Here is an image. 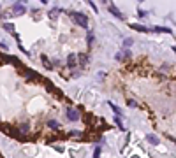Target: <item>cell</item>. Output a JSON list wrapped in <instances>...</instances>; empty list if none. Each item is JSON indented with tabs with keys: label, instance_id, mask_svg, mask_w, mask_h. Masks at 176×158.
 Wrapping results in <instances>:
<instances>
[{
	"label": "cell",
	"instance_id": "cell-10",
	"mask_svg": "<svg viewBox=\"0 0 176 158\" xmlns=\"http://www.w3.org/2000/svg\"><path fill=\"white\" fill-rule=\"evenodd\" d=\"M34 79H37V72L28 70V74H27V81H34Z\"/></svg>",
	"mask_w": 176,
	"mask_h": 158
},
{
	"label": "cell",
	"instance_id": "cell-8",
	"mask_svg": "<svg viewBox=\"0 0 176 158\" xmlns=\"http://www.w3.org/2000/svg\"><path fill=\"white\" fill-rule=\"evenodd\" d=\"M79 65L81 67H86L88 65V56L86 55H79Z\"/></svg>",
	"mask_w": 176,
	"mask_h": 158
},
{
	"label": "cell",
	"instance_id": "cell-19",
	"mask_svg": "<svg viewBox=\"0 0 176 158\" xmlns=\"http://www.w3.org/2000/svg\"><path fill=\"white\" fill-rule=\"evenodd\" d=\"M123 44H125L127 48H129V46H132V39H130V37H129V39H125V40H123Z\"/></svg>",
	"mask_w": 176,
	"mask_h": 158
},
{
	"label": "cell",
	"instance_id": "cell-6",
	"mask_svg": "<svg viewBox=\"0 0 176 158\" xmlns=\"http://www.w3.org/2000/svg\"><path fill=\"white\" fill-rule=\"evenodd\" d=\"M41 60H43V65H44L48 70H51V69H53V65H51V61L48 60V56H44V55H43V56H41Z\"/></svg>",
	"mask_w": 176,
	"mask_h": 158
},
{
	"label": "cell",
	"instance_id": "cell-2",
	"mask_svg": "<svg viewBox=\"0 0 176 158\" xmlns=\"http://www.w3.org/2000/svg\"><path fill=\"white\" fill-rule=\"evenodd\" d=\"M67 118H69L70 121H78V120H79V112L69 107V109H67Z\"/></svg>",
	"mask_w": 176,
	"mask_h": 158
},
{
	"label": "cell",
	"instance_id": "cell-3",
	"mask_svg": "<svg viewBox=\"0 0 176 158\" xmlns=\"http://www.w3.org/2000/svg\"><path fill=\"white\" fill-rule=\"evenodd\" d=\"M13 13H14V14H25L27 9H25L21 4H14V5H13Z\"/></svg>",
	"mask_w": 176,
	"mask_h": 158
},
{
	"label": "cell",
	"instance_id": "cell-5",
	"mask_svg": "<svg viewBox=\"0 0 176 158\" xmlns=\"http://www.w3.org/2000/svg\"><path fill=\"white\" fill-rule=\"evenodd\" d=\"M109 11H111V13H113V14H115L116 18H120V19H123V14H122V13H120V11H118V7H116V5H109Z\"/></svg>",
	"mask_w": 176,
	"mask_h": 158
},
{
	"label": "cell",
	"instance_id": "cell-17",
	"mask_svg": "<svg viewBox=\"0 0 176 158\" xmlns=\"http://www.w3.org/2000/svg\"><path fill=\"white\" fill-rule=\"evenodd\" d=\"M137 14H139V18H146V11H143V9L139 7V11H137Z\"/></svg>",
	"mask_w": 176,
	"mask_h": 158
},
{
	"label": "cell",
	"instance_id": "cell-12",
	"mask_svg": "<svg viewBox=\"0 0 176 158\" xmlns=\"http://www.w3.org/2000/svg\"><path fill=\"white\" fill-rule=\"evenodd\" d=\"M48 125L51 126V128H55V130H56V128H60V123H58L56 120H49V121H48Z\"/></svg>",
	"mask_w": 176,
	"mask_h": 158
},
{
	"label": "cell",
	"instance_id": "cell-1",
	"mask_svg": "<svg viewBox=\"0 0 176 158\" xmlns=\"http://www.w3.org/2000/svg\"><path fill=\"white\" fill-rule=\"evenodd\" d=\"M70 16H72V19H74V23H78L79 26H83V28L88 26V18L83 13H70Z\"/></svg>",
	"mask_w": 176,
	"mask_h": 158
},
{
	"label": "cell",
	"instance_id": "cell-13",
	"mask_svg": "<svg viewBox=\"0 0 176 158\" xmlns=\"http://www.w3.org/2000/svg\"><path fill=\"white\" fill-rule=\"evenodd\" d=\"M153 32H165V34H169V28H165V26H153Z\"/></svg>",
	"mask_w": 176,
	"mask_h": 158
},
{
	"label": "cell",
	"instance_id": "cell-21",
	"mask_svg": "<svg viewBox=\"0 0 176 158\" xmlns=\"http://www.w3.org/2000/svg\"><path fill=\"white\" fill-rule=\"evenodd\" d=\"M0 48H2L4 51H7V49H9V48H7V44H5V42H0Z\"/></svg>",
	"mask_w": 176,
	"mask_h": 158
},
{
	"label": "cell",
	"instance_id": "cell-18",
	"mask_svg": "<svg viewBox=\"0 0 176 158\" xmlns=\"http://www.w3.org/2000/svg\"><path fill=\"white\" fill-rule=\"evenodd\" d=\"M99 156H100V146L95 147V151H94V158H99Z\"/></svg>",
	"mask_w": 176,
	"mask_h": 158
},
{
	"label": "cell",
	"instance_id": "cell-7",
	"mask_svg": "<svg viewBox=\"0 0 176 158\" xmlns=\"http://www.w3.org/2000/svg\"><path fill=\"white\" fill-rule=\"evenodd\" d=\"M130 28H134V30H137V32H150L146 26H143V25H136V23H132L130 25Z\"/></svg>",
	"mask_w": 176,
	"mask_h": 158
},
{
	"label": "cell",
	"instance_id": "cell-11",
	"mask_svg": "<svg viewBox=\"0 0 176 158\" xmlns=\"http://www.w3.org/2000/svg\"><path fill=\"white\" fill-rule=\"evenodd\" d=\"M86 42H88V44H94V32H92V30L86 32Z\"/></svg>",
	"mask_w": 176,
	"mask_h": 158
},
{
	"label": "cell",
	"instance_id": "cell-4",
	"mask_svg": "<svg viewBox=\"0 0 176 158\" xmlns=\"http://www.w3.org/2000/svg\"><path fill=\"white\" fill-rule=\"evenodd\" d=\"M67 65H69V69H74V67H76V55H69Z\"/></svg>",
	"mask_w": 176,
	"mask_h": 158
},
{
	"label": "cell",
	"instance_id": "cell-15",
	"mask_svg": "<svg viewBox=\"0 0 176 158\" xmlns=\"http://www.w3.org/2000/svg\"><path fill=\"white\" fill-rule=\"evenodd\" d=\"M115 123L120 126V130H125V126H123V123H122V120L118 118V116H116V118H115Z\"/></svg>",
	"mask_w": 176,
	"mask_h": 158
},
{
	"label": "cell",
	"instance_id": "cell-20",
	"mask_svg": "<svg viewBox=\"0 0 176 158\" xmlns=\"http://www.w3.org/2000/svg\"><path fill=\"white\" fill-rule=\"evenodd\" d=\"M127 104L130 105V107H137V104H136V102H134V100H127Z\"/></svg>",
	"mask_w": 176,
	"mask_h": 158
},
{
	"label": "cell",
	"instance_id": "cell-16",
	"mask_svg": "<svg viewBox=\"0 0 176 158\" xmlns=\"http://www.w3.org/2000/svg\"><path fill=\"white\" fill-rule=\"evenodd\" d=\"M4 28H5L7 32H13V30H14V26H13L11 23H5V25H4Z\"/></svg>",
	"mask_w": 176,
	"mask_h": 158
},
{
	"label": "cell",
	"instance_id": "cell-14",
	"mask_svg": "<svg viewBox=\"0 0 176 158\" xmlns=\"http://www.w3.org/2000/svg\"><path fill=\"white\" fill-rule=\"evenodd\" d=\"M146 139H148L151 144H157V142H159V141H157V137H155V135H151V134H150V135H146Z\"/></svg>",
	"mask_w": 176,
	"mask_h": 158
},
{
	"label": "cell",
	"instance_id": "cell-9",
	"mask_svg": "<svg viewBox=\"0 0 176 158\" xmlns=\"http://www.w3.org/2000/svg\"><path fill=\"white\" fill-rule=\"evenodd\" d=\"M109 107L113 109V112H115L116 116H122V109L118 107V105H115V104H113V102H109Z\"/></svg>",
	"mask_w": 176,
	"mask_h": 158
}]
</instances>
